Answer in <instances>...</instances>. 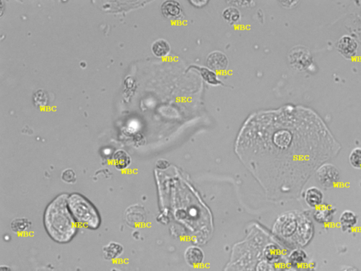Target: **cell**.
Wrapping results in <instances>:
<instances>
[{
	"mask_svg": "<svg viewBox=\"0 0 361 271\" xmlns=\"http://www.w3.org/2000/svg\"><path fill=\"white\" fill-rule=\"evenodd\" d=\"M67 194H61L47 205L44 210V229L49 237L59 244L70 242L77 234L79 226L68 206Z\"/></svg>",
	"mask_w": 361,
	"mask_h": 271,
	"instance_id": "cell-1",
	"label": "cell"
},
{
	"mask_svg": "<svg viewBox=\"0 0 361 271\" xmlns=\"http://www.w3.org/2000/svg\"><path fill=\"white\" fill-rule=\"evenodd\" d=\"M68 206L79 227L86 229H98L102 219L98 209L83 195L79 193L69 194Z\"/></svg>",
	"mask_w": 361,
	"mask_h": 271,
	"instance_id": "cell-2",
	"label": "cell"
},
{
	"mask_svg": "<svg viewBox=\"0 0 361 271\" xmlns=\"http://www.w3.org/2000/svg\"><path fill=\"white\" fill-rule=\"evenodd\" d=\"M317 179L324 187H332L340 179V173L334 165L324 164L318 169Z\"/></svg>",
	"mask_w": 361,
	"mask_h": 271,
	"instance_id": "cell-3",
	"label": "cell"
},
{
	"mask_svg": "<svg viewBox=\"0 0 361 271\" xmlns=\"http://www.w3.org/2000/svg\"><path fill=\"white\" fill-rule=\"evenodd\" d=\"M337 49L344 57L352 58L357 54L358 44L351 36H344L338 41Z\"/></svg>",
	"mask_w": 361,
	"mask_h": 271,
	"instance_id": "cell-4",
	"label": "cell"
},
{
	"mask_svg": "<svg viewBox=\"0 0 361 271\" xmlns=\"http://www.w3.org/2000/svg\"><path fill=\"white\" fill-rule=\"evenodd\" d=\"M206 64L211 70L222 71L228 67L229 61L225 54L215 51L209 54Z\"/></svg>",
	"mask_w": 361,
	"mask_h": 271,
	"instance_id": "cell-5",
	"label": "cell"
},
{
	"mask_svg": "<svg viewBox=\"0 0 361 271\" xmlns=\"http://www.w3.org/2000/svg\"><path fill=\"white\" fill-rule=\"evenodd\" d=\"M161 11L164 16L170 19H178L182 14L181 4L174 0L164 1L161 6Z\"/></svg>",
	"mask_w": 361,
	"mask_h": 271,
	"instance_id": "cell-6",
	"label": "cell"
},
{
	"mask_svg": "<svg viewBox=\"0 0 361 271\" xmlns=\"http://www.w3.org/2000/svg\"><path fill=\"white\" fill-rule=\"evenodd\" d=\"M186 263L191 267H199L204 261V253L197 247H190L186 249L184 254Z\"/></svg>",
	"mask_w": 361,
	"mask_h": 271,
	"instance_id": "cell-7",
	"label": "cell"
},
{
	"mask_svg": "<svg viewBox=\"0 0 361 271\" xmlns=\"http://www.w3.org/2000/svg\"><path fill=\"white\" fill-rule=\"evenodd\" d=\"M123 247L120 243L110 242L103 248V257L108 261H115L121 257Z\"/></svg>",
	"mask_w": 361,
	"mask_h": 271,
	"instance_id": "cell-8",
	"label": "cell"
},
{
	"mask_svg": "<svg viewBox=\"0 0 361 271\" xmlns=\"http://www.w3.org/2000/svg\"><path fill=\"white\" fill-rule=\"evenodd\" d=\"M324 195H323L321 189L317 187L309 188L306 191L305 194V200L308 206L312 208H317L321 206L323 202Z\"/></svg>",
	"mask_w": 361,
	"mask_h": 271,
	"instance_id": "cell-9",
	"label": "cell"
},
{
	"mask_svg": "<svg viewBox=\"0 0 361 271\" xmlns=\"http://www.w3.org/2000/svg\"><path fill=\"white\" fill-rule=\"evenodd\" d=\"M335 210L329 205H321L314 213L315 219L321 223H327L334 218Z\"/></svg>",
	"mask_w": 361,
	"mask_h": 271,
	"instance_id": "cell-10",
	"label": "cell"
},
{
	"mask_svg": "<svg viewBox=\"0 0 361 271\" xmlns=\"http://www.w3.org/2000/svg\"><path fill=\"white\" fill-rule=\"evenodd\" d=\"M113 162L115 168L118 170H126L131 165V158L126 151L118 150L114 153Z\"/></svg>",
	"mask_w": 361,
	"mask_h": 271,
	"instance_id": "cell-11",
	"label": "cell"
},
{
	"mask_svg": "<svg viewBox=\"0 0 361 271\" xmlns=\"http://www.w3.org/2000/svg\"><path fill=\"white\" fill-rule=\"evenodd\" d=\"M273 143L280 149H286L291 144L292 136L287 130H280L273 135Z\"/></svg>",
	"mask_w": 361,
	"mask_h": 271,
	"instance_id": "cell-12",
	"label": "cell"
},
{
	"mask_svg": "<svg viewBox=\"0 0 361 271\" xmlns=\"http://www.w3.org/2000/svg\"><path fill=\"white\" fill-rule=\"evenodd\" d=\"M357 216L352 211H344L339 217V223H340L342 230L344 232L351 230L352 228L357 226Z\"/></svg>",
	"mask_w": 361,
	"mask_h": 271,
	"instance_id": "cell-13",
	"label": "cell"
},
{
	"mask_svg": "<svg viewBox=\"0 0 361 271\" xmlns=\"http://www.w3.org/2000/svg\"><path fill=\"white\" fill-rule=\"evenodd\" d=\"M32 223L26 218H16L10 223V228L16 234L29 232Z\"/></svg>",
	"mask_w": 361,
	"mask_h": 271,
	"instance_id": "cell-14",
	"label": "cell"
},
{
	"mask_svg": "<svg viewBox=\"0 0 361 271\" xmlns=\"http://www.w3.org/2000/svg\"><path fill=\"white\" fill-rule=\"evenodd\" d=\"M152 51L157 57H165L170 52V45L165 40L159 39L153 43Z\"/></svg>",
	"mask_w": 361,
	"mask_h": 271,
	"instance_id": "cell-15",
	"label": "cell"
},
{
	"mask_svg": "<svg viewBox=\"0 0 361 271\" xmlns=\"http://www.w3.org/2000/svg\"><path fill=\"white\" fill-rule=\"evenodd\" d=\"M222 16L227 22L234 24L240 21L241 13L240 10L235 6H230L224 10Z\"/></svg>",
	"mask_w": 361,
	"mask_h": 271,
	"instance_id": "cell-16",
	"label": "cell"
},
{
	"mask_svg": "<svg viewBox=\"0 0 361 271\" xmlns=\"http://www.w3.org/2000/svg\"><path fill=\"white\" fill-rule=\"evenodd\" d=\"M196 69L200 71L201 76L205 79V82L212 85H217L220 84V81L217 79V75L213 71L205 67H196Z\"/></svg>",
	"mask_w": 361,
	"mask_h": 271,
	"instance_id": "cell-17",
	"label": "cell"
},
{
	"mask_svg": "<svg viewBox=\"0 0 361 271\" xmlns=\"http://www.w3.org/2000/svg\"><path fill=\"white\" fill-rule=\"evenodd\" d=\"M349 162L354 168L361 169V148H356L349 155Z\"/></svg>",
	"mask_w": 361,
	"mask_h": 271,
	"instance_id": "cell-18",
	"label": "cell"
},
{
	"mask_svg": "<svg viewBox=\"0 0 361 271\" xmlns=\"http://www.w3.org/2000/svg\"><path fill=\"white\" fill-rule=\"evenodd\" d=\"M61 178H62V181L67 184H74L77 180V174L74 170L68 168L62 172Z\"/></svg>",
	"mask_w": 361,
	"mask_h": 271,
	"instance_id": "cell-19",
	"label": "cell"
},
{
	"mask_svg": "<svg viewBox=\"0 0 361 271\" xmlns=\"http://www.w3.org/2000/svg\"><path fill=\"white\" fill-rule=\"evenodd\" d=\"M38 91H39L40 97L37 94H35L34 99L36 103L39 104V105H45L46 102L47 101V95H46L45 92L42 91V90H39Z\"/></svg>",
	"mask_w": 361,
	"mask_h": 271,
	"instance_id": "cell-20",
	"label": "cell"
},
{
	"mask_svg": "<svg viewBox=\"0 0 361 271\" xmlns=\"http://www.w3.org/2000/svg\"><path fill=\"white\" fill-rule=\"evenodd\" d=\"M257 271H274V268L266 262H262L258 264Z\"/></svg>",
	"mask_w": 361,
	"mask_h": 271,
	"instance_id": "cell-21",
	"label": "cell"
},
{
	"mask_svg": "<svg viewBox=\"0 0 361 271\" xmlns=\"http://www.w3.org/2000/svg\"><path fill=\"white\" fill-rule=\"evenodd\" d=\"M207 2H208V1H205V0H202V1H200V0H195V1H194V0H193V1H190V3L193 4V6L198 8L205 6V5L207 4Z\"/></svg>",
	"mask_w": 361,
	"mask_h": 271,
	"instance_id": "cell-22",
	"label": "cell"
},
{
	"mask_svg": "<svg viewBox=\"0 0 361 271\" xmlns=\"http://www.w3.org/2000/svg\"><path fill=\"white\" fill-rule=\"evenodd\" d=\"M167 161H166V160H158V163H157V167H158V168H160V169H164V167H163V165H164V166H165V168H167L168 165H164L167 164Z\"/></svg>",
	"mask_w": 361,
	"mask_h": 271,
	"instance_id": "cell-23",
	"label": "cell"
},
{
	"mask_svg": "<svg viewBox=\"0 0 361 271\" xmlns=\"http://www.w3.org/2000/svg\"><path fill=\"white\" fill-rule=\"evenodd\" d=\"M0 271H13L12 269H11L8 266L2 265L0 267Z\"/></svg>",
	"mask_w": 361,
	"mask_h": 271,
	"instance_id": "cell-24",
	"label": "cell"
},
{
	"mask_svg": "<svg viewBox=\"0 0 361 271\" xmlns=\"http://www.w3.org/2000/svg\"><path fill=\"white\" fill-rule=\"evenodd\" d=\"M339 271H359L357 270V269H354V268L347 267L343 268V269H341V270Z\"/></svg>",
	"mask_w": 361,
	"mask_h": 271,
	"instance_id": "cell-25",
	"label": "cell"
},
{
	"mask_svg": "<svg viewBox=\"0 0 361 271\" xmlns=\"http://www.w3.org/2000/svg\"><path fill=\"white\" fill-rule=\"evenodd\" d=\"M111 271H121V270H119L118 269H112Z\"/></svg>",
	"mask_w": 361,
	"mask_h": 271,
	"instance_id": "cell-26",
	"label": "cell"
}]
</instances>
